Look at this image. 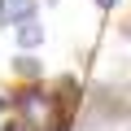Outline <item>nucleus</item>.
<instances>
[{"label":"nucleus","instance_id":"1","mask_svg":"<svg viewBox=\"0 0 131 131\" xmlns=\"http://www.w3.org/2000/svg\"><path fill=\"white\" fill-rule=\"evenodd\" d=\"M127 114H131V96H122L114 88H92L88 109H83V127L88 131H105L109 122H122Z\"/></svg>","mask_w":131,"mask_h":131},{"label":"nucleus","instance_id":"2","mask_svg":"<svg viewBox=\"0 0 131 131\" xmlns=\"http://www.w3.org/2000/svg\"><path fill=\"white\" fill-rule=\"evenodd\" d=\"M39 0H0V26H18L26 18H35Z\"/></svg>","mask_w":131,"mask_h":131},{"label":"nucleus","instance_id":"3","mask_svg":"<svg viewBox=\"0 0 131 131\" xmlns=\"http://www.w3.org/2000/svg\"><path fill=\"white\" fill-rule=\"evenodd\" d=\"M13 39H18V48H22V52H35V48L44 44V26H39V18H26V22H18Z\"/></svg>","mask_w":131,"mask_h":131},{"label":"nucleus","instance_id":"4","mask_svg":"<svg viewBox=\"0 0 131 131\" xmlns=\"http://www.w3.org/2000/svg\"><path fill=\"white\" fill-rule=\"evenodd\" d=\"M13 74H18V79H26V83H39V79H44V66H39V57L22 52V57L13 61Z\"/></svg>","mask_w":131,"mask_h":131},{"label":"nucleus","instance_id":"5","mask_svg":"<svg viewBox=\"0 0 131 131\" xmlns=\"http://www.w3.org/2000/svg\"><path fill=\"white\" fill-rule=\"evenodd\" d=\"M96 5H101V9H114V5H118V0H96Z\"/></svg>","mask_w":131,"mask_h":131},{"label":"nucleus","instance_id":"6","mask_svg":"<svg viewBox=\"0 0 131 131\" xmlns=\"http://www.w3.org/2000/svg\"><path fill=\"white\" fill-rule=\"evenodd\" d=\"M5 109H9V96H0V114H5Z\"/></svg>","mask_w":131,"mask_h":131},{"label":"nucleus","instance_id":"7","mask_svg":"<svg viewBox=\"0 0 131 131\" xmlns=\"http://www.w3.org/2000/svg\"><path fill=\"white\" fill-rule=\"evenodd\" d=\"M122 35H131V22H127V26H122Z\"/></svg>","mask_w":131,"mask_h":131}]
</instances>
